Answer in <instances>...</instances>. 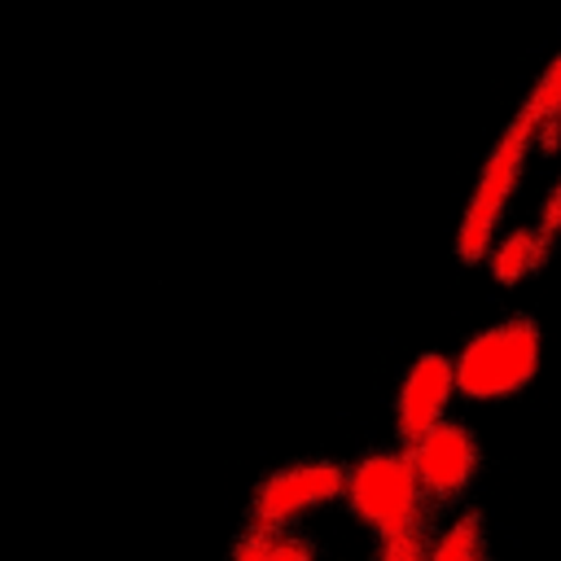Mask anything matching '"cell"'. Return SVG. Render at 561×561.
Here are the masks:
<instances>
[{"label": "cell", "instance_id": "4", "mask_svg": "<svg viewBox=\"0 0 561 561\" xmlns=\"http://www.w3.org/2000/svg\"><path fill=\"white\" fill-rule=\"evenodd\" d=\"M346 478H351V469L337 465V460H324V456L280 465V469H272V473L259 478V486L250 491L245 517L294 526L298 517L346 500Z\"/></svg>", "mask_w": 561, "mask_h": 561}, {"label": "cell", "instance_id": "6", "mask_svg": "<svg viewBox=\"0 0 561 561\" xmlns=\"http://www.w3.org/2000/svg\"><path fill=\"white\" fill-rule=\"evenodd\" d=\"M451 394H456V359H447L443 351L416 355L408 364V373L399 377V390H394V434H399V443H416L421 434H430L447 416Z\"/></svg>", "mask_w": 561, "mask_h": 561}, {"label": "cell", "instance_id": "3", "mask_svg": "<svg viewBox=\"0 0 561 561\" xmlns=\"http://www.w3.org/2000/svg\"><path fill=\"white\" fill-rule=\"evenodd\" d=\"M535 149V127L513 114L508 127L500 131V140L491 145V153L482 158V171L473 180V193H469V206L456 224V259L465 267H482L491 245H495V232H500V219L513 202V188H517V175L526 167Z\"/></svg>", "mask_w": 561, "mask_h": 561}, {"label": "cell", "instance_id": "10", "mask_svg": "<svg viewBox=\"0 0 561 561\" xmlns=\"http://www.w3.org/2000/svg\"><path fill=\"white\" fill-rule=\"evenodd\" d=\"M491 552L486 543V522L478 508L456 513L447 526H438L434 543H430V561H482Z\"/></svg>", "mask_w": 561, "mask_h": 561}, {"label": "cell", "instance_id": "7", "mask_svg": "<svg viewBox=\"0 0 561 561\" xmlns=\"http://www.w3.org/2000/svg\"><path fill=\"white\" fill-rule=\"evenodd\" d=\"M552 241H557V237H552L548 228H539V224L508 228L504 237H495V245H491V254H486L491 280L504 285V289L522 285L526 276H535V272L552 259Z\"/></svg>", "mask_w": 561, "mask_h": 561}, {"label": "cell", "instance_id": "8", "mask_svg": "<svg viewBox=\"0 0 561 561\" xmlns=\"http://www.w3.org/2000/svg\"><path fill=\"white\" fill-rule=\"evenodd\" d=\"M232 561H307L316 557V539L298 535L285 522H254L245 517L241 535L228 543Z\"/></svg>", "mask_w": 561, "mask_h": 561}, {"label": "cell", "instance_id": "1", "mask_svg": "<svg viewBox=\"0 0 561 561\" xmlns=\"http://www.w3.org/2000/svg\"><path fill=\"white\" fill-rule=\"evenodd\" d=\"M346 508L359 526H368L377 539L408 535V530H434V504L421 486L412 451L399 447H373L351 465L346 478Z\"/></svg>", "mask_w": 561, "mask_h": 561}, {"label": "cell", "instance_id": "5", "mask_svg": "<svg viewBox=\"0 0 561 561\" xmlns=\"http://www.w3.org/2000/svg\"><path fill=\"white\" fill-rule=\"evenodd\" d=\"M416 460V473H421V486L430 495V504L443 513L451 504H460L482 469V447H478V434L460 421H438L430 434H421L416 443H403Z\"/></svg>", "mask_w": 561, "mask_h": 561}, {"label": "cell", "instance_id": "9", "mask_svg": "<svg viewBox=\"0 0 561 561\" xmlns=\"http://www.w3.org/2000/svg\"><path fill=\"white\" fill-rule=\"evenodd\" d=\"M517 114L535 127V149L552 153L561 145V48L548 57V66L539 70L535 88L517 105Z\"/></svg>", "mask_w": 561, "mask_h": 561}, {"label": "cell", "instance_id": "2", "mask_svg": "<svg viewBox=\"0 0 561 561\" xmlns=\"http://www.w3.org/2000/svg\"><path fill=\"white\" fill-rule=\"evenodd\" d=\"M539 359H543V333L535 316L513 311L465 337V346L456 351V394L469 403L513 399L535 381Z\"/></svg>", "mask_w": 561, "mask_h": 561}, {"label": "cell", "instance_id": "11", "mask_svg": "<svg viewBox=\"0 0 561 561\" xmlns=\"http://www.w3.org/2000/svg\"><path fill=\"white\" fill-rule=\"evenodd\" d=\"M539 228H548L552 237H561V175H557V184L548 188V197L539 206Z\"/></svg>", "mask_w": 561, "mask_h": 561}]
</instances>
